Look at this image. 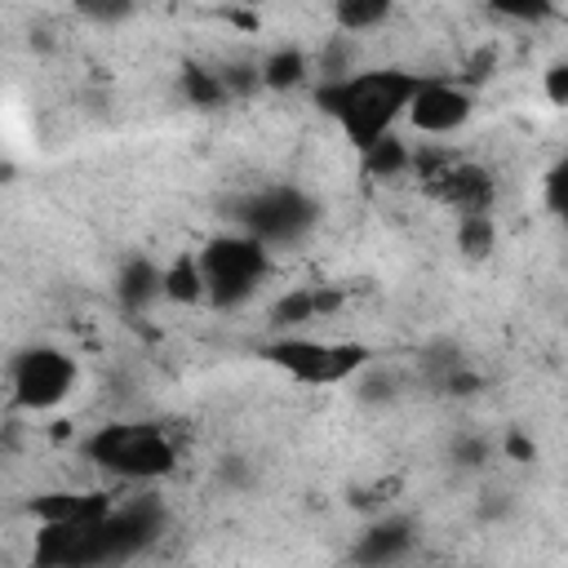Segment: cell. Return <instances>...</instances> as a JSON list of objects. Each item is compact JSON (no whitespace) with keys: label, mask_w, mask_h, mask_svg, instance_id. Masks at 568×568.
Instances as JSON below:
<instances>
[{"label":"cell","mask_w":568,"mask_h":568,"mask_svg":"<svg viewBox=\"0 0 568 568\" xmlns=\"http://www.w3.org/2000/svg\"><path fill=\"white\" fill-rule=\"evenodd\" d=\"M457 244H462L470 257H484V253L493 248V217H488V213L462 217V226H457Z\"/></svg>","instance_id":"cell-16"},{"label":"cell","mask_w":568,"mask_h":568,"mask_svg":"<svg viewBox=\"0 0 568 568\" xmlns=\"http://www.w3.org/2000/svg\"><path fill=\"white\" fill-rule=\"evenodd\" d=\"M257 71H262V89L280 93V89H297L311 80V58L302 49H275L257 62Z\"/></svg>","instance_id":"cell-10"},{"label":"cell","mask_w":568,"mask_h":568,"mask_svg":"<svg viewBox=\"0 0 568 568\" xmlns=\"http://www.w3.org/2000/svg\"><path fill=\"white\" fill-rule=\"evenodd\" d=\"M546 204H550V213L568 217V155L546 173Z\"/></svg>","instance_id":"cell-17"},{"label":"cell","mask_w":568,"mask_h":568,"mask_svg":"<svg viewBox=\"0 0 568 568\" xmlns=\"http://www.w3.org/2000/svg\"><path fill=\"white\" fill-rule=\"evenodd\" d=\"M262 359L284 368L293 382H306V386H337V382H351L368 368V351L355 346V342H324V337H306V333H284V337H271L262 346Z\"/></svg>","instance_id":"cell-4"},{"label":"cell","mask_w":568,"mask_h":568,"mask_svg":"<svg viewBox=\"0 0 568 568\" xmlns=\"http://www.w3.org/2000/svg\"><path fill=\"white\" fill-rule=\"evenodd\" d=\"M333 18H337L342 36H364V31H373L390 18V4H382V0H342L333 9Z\"/></svg>","instance_id":"cell-12"},{"label":"cell","mask_w":568,"mask_h":568,"mask_svg":"<svg viewBox=\"0 0 568 568\" xmlns=\"http://www.w3.org/2000/svg\"><path fill=\"white\" fill-rule=\"evenodd\" d=\"M395 395H399V373L377 368V364H368V368L359 373V399H368V404H386V399H395Z\"/></svg>","instance_id":"cell-15"},{"label":"cell","mask_w":568,"mask_h":568,"mask_svg":"<svg viewBox=\"0 0 568 568\" xmlns=\"http://www.w3.org/2000/svg\"><path fill=\"white\" fill-rule=\"evenodd\" d=\"M115 297H120L124 311L151 306L155 297H164V271L155 262H146V257H129L120 266V275H115Z\"/></svg>","instance_id":"cell-9"},{"label":"cell","mask_w":568,"mask_h":568,"mask_svg":"<svg viewBox=\"0 0 568 568\" xmlns=\"http://www.w3.org/2000/svg\"><path fill=\"white\" fill-rule=\"evenodd\" d=\"M422 75L382 67V71H355L337 84H315V102L324 115L337 120V129L346 133V142L364 155L368 146H377L382 138H390L395 120L408 115V102L417 93Z\"/></svg>","instance_id":"cell-1"},{"label":"cell","mask_w":568,"mask_h":568,"mask_svg":"<svg viewBox=\"0 0 568 568\" xmlns=\"http://www.w3.org/2000/svg\"><path fill=\"white\" fill-rule=\"evenodd\" d=\"M413 164V151L390 133V138H382L377 146H368L364 151V169L373 173V178H399L404 169Z\"/></svg>","instance_id":"cell-13"},{"label":"cell","mask_w":568,"mask_h":568,"mask_svg":"<svg viewBox=\"0 0 568 568\" xmlns=\"http://www.w3.org/2000/svg\"><path fill=\"white\" fill-rule=\"evenodd\" d=\"M311 226H315V204L297 186L257 191L253 200H244V213H240V231L253 235V240H262L266 248L271 244H293Z\"/></svg>","instance_id":"cell-6"},{"label":"cell","mask_w":568,"mask_h":568,"mask_svg":"<svg viewBox=\"0 0 568 568\" xmlns=\"http://www.w3.org/2000/svg\"><path fill=\"white\" fill-rule=\"evenodd\" d=\"M84 457L115 479H164L178 466V444L151 422H111L84 439Z\"/></svg>","instance_id":"cell-3"},{"label":"cell","mask_w":568,"mask_h":568,"mask_svg":"<svg viewBox=\"0 0 568 568\" xmlns=\"http://www.w3.org/2000/svg\"><path fill=\"white\" fill-rule=\"evenodd\" d=\"M541 93H546L555 106H568V62L546 67V75H541Z\"/></svg>","instance_id":"cell-18"},{"label":"cell","mask_w":568,"mask_h":568,"mask_svg":"<svg viewBox=\"0 0 568 568\" xmlns=\"http://www.w3.org/2000/svg\"><path fill=\"white\" fill-rule=\"evenodd\" d=\"M195 257L204 275V306H217V311L244 306L271 271V248L244 231L213 235L204 248H195Z\"/></svg>","instance_id":"cell-2"},{"label":"cell","mask_w":568,"mask_h":568,"mask_svg":"<svg viewBox=\"0 0 568 568\" xmlns=\"http://www.w3.org/2000/svg\"><path fill=\"white\" fill-rule=\"evenodd\" d=\"M413 550V524L404 515H386L377 524H368L351 550V559L359 568H399Z\"/></svg>","instance_id":"cell-8"},{"label":"cell","mask_w":568,"mask_h":568,"mask_svg":"<svg viewBox=\"0 0 568 568\" xmlns=\"http://www.w3.org/2000/svg\"><path fill=\"white\" fill-rule=\"evenodd\" d=\"M182 89H186L191 106H213V102L231 98L226 84H222V75H217V71H204V67H186V71H182Z\"/></svg>","instance_id":"cell-14"},{"label":"cell","mask_w":568,"mask_h":568,"mask_svg":"<svg viewBox=\"0 0 568 568\" xmlns=\"http://www.w3.org/2000/svg\"><path fill=\"white\" fill-rule=\"evenodd\" d=\"M475 111V98L466 84L457 80H422L413 102H408V124L426 138H444V133H457Z\"/></svg>","instance_id":"cell-7"},{"label":"cell","mask_w":568,"mask_h":568,"mask_svg":"<svg viewBox=\"0 0 568 568\" xmlns=\"http://www.w3.org/2000/svg\"><path fill=\"white\" fill-rule=\"evenodd\" d=\"M164 297L169 302H186V306L204 302V275H200V257L195 253H182L178 262L164 266Z\"/></svg>","instance_id":"cell-11"},{"label":"cell","mask_w":568,"mask_h":568,"mask_svg":"<svg viewBox=\"0 0 568 568\" xmlns=\"http://www.w3.org/2000/svg\"><path fill=\"white\" fill-rule=\"evenodd\" d=\"M9 390H13L18 408L49 413L75 390V359L67 351H58V346H44V342L27 346L9 364Z\"/></svg>","instance_id":"cell-5"}]
</instances>
